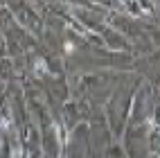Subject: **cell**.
I'll list each match as a JSON object with an SVG mask.
<instances>
[{
	"label": "cell",
	"mask_w": 160,
	"mask_h": 158,
	"mask_svg": "<svg viewBox=\"0 0 160 158\" xmlns=\"http://www.w3.org/2000/svg\"><path fill=\"white\" fill-rule=\"evenodd\" d=\"M34 70H36V72H43V75H48V63H45L43 59H36V61H34Z\"/></svg>",
	"instance_id": "1"
}]
</instances>
